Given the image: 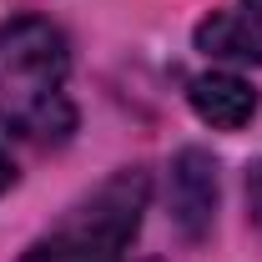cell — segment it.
Returning <instances> with one entry per match:
<instances>
[{
	"mask_svg": "<svg viewBox=\"0 0 262 262\" xmlns=\"http://www.w3.org/2000/svg\"><path fill=\"white\" fill-rule=\"evenodd\" d=\"M66 81L71 46L51 20L20 15L0 26V131L20 141H61L76 126Z\"/></svg>",
	"mask_w": 262,
	"mask_h": 262,
	"instance_id": "6da1fadb",
	"label": "cell"
},
{
	"mask_svg": "<svg viewBox=\"0 0 262 262\" xmlns=\"http://www.w3.org/2000/svg\"><path fill=\"white\" fill-rule=\"evenodd\" d=\"M151 202V182L141 166H121L106 177L86 202H76L20 262H121L131 237L141 227V212Z\"/></svg>",
	"mask_w": 262,
	"mask_h": 262,
	"instance_id": "7a4b0ae2",
	"label": "cell"
},
{
	"mask_svg": "<svg viewBox=\"0 0 262 262\" xmlns=\"http://www.w3.org/2000/svg\"><path fill=\"white\" fill-rule=\"evenodd\" d=\"M212 217H217V162L187 146L171 162V222L187 242H202L212 232Z\"/></svg>",
	"mask_w": 262,
	"mask_h": 262,
	"instance_id": "3957f363",
	"label": "cell"
},
{
	"mask_svg": "<svg viewBox=\"0 0 262 262\" xmlns=\"http://www.w3.org/2000/svg\"><path fill=\"white\" fill-rule=\"evenodd\" d=\"M196 51L212 61H237V66H262V5L242 0L227 10H212L196 26Z\"/></svg>",
	"mask_w": 262,
	"mask_h": 262,
	"instance_id": "277c9868",
	"label": "cell"
},
{
	"mask_svg": "<svg viewBox=\"0 0 262 262\" xmlns=\"http://www.w3.org/2000/svg\"><path fill=\"white\" fill-rule=\"evenodd\" d=\"M187 96H192V111L207 126H217V131H242L257 116V91H252L242 76H232V71H207V76H196Z\"/></svg>",
	"mask_w": 262,
	"mask_h": 262,
	"instance_id": "5b68a950",
	"label": "cell"
},
{
	"mask_svg": "<svg viewBox=\"0 0 262 262\" xmlns=\"http://www.w3.org/2000/svg\"><path fill=\"white\" fill-rule=\"evenodd\" d=\"M247 212L262 227V162H252V171H247Z\"/></svg>",
	"mask_w": 262,
	"mask_h": 262,
	"instance_id": "8992f818",
	"label": "cell"
},
{
	"mask_svg": "<svg viewBox=\"0 0 262 262\" xmlns=\"http://www.w3.org/2000/svg\"><path fill=\"white\" fill-rule=\"evenodd\" d=\"M15 182V166H10V157H5V146H0V192Z\"/></svg>",
	"mask_w": 262,
	"mask_h": 262,
	"instance_id": "52a82bcc",
	"label": "cell"
}]
</instances>
